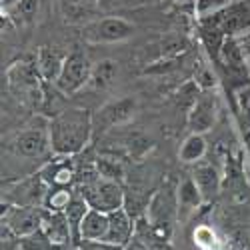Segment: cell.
Segmentation results:
<instances>
[{"instance_id": "30bf717a", "label": "cell", "mask_w": 250, "mask_h": 250, "mask_svg": "<svg viewBox=\"0 0 250 250\" xmlns=\"http://www.w3.org/2000/svg\"><path fill=\"white\" fill-rule=\"evenodd\" d=\"M44 206H16L2 202V224L18 236H26L42 228Z\"/></svg>"}, {"instance_id": "4316f807", "label": "cell", "mask_w": 250, "mask_h": 250, "mask_svg": "<svg viewBox=\"0 0 250 250\" xmlns=\"http://www.w3.org/2000/svg\"><path fill=\"white\" fill-rule=\"evenodd\" d=\"M228 4H230V0H196V10L200 18H210L222 12Z\"/></svg>"}, {"instance_id": "d6986e66", "label": "cell", "mask_w": 250, "mask_h": 250, "mask_svg": "<svg viewBox=\"0 0 250 250\" xmlns=\"http://www.w3.org/2000/svg\"><path fill=\"white\" fill-rule=\"evenodd\" d=\"M108 212L96 210V208H88V212L80 224V232H78V242L80 240H104L108 232Z\"/></svg>"}, {"instance_id": "ffe728a7", "label": "cell", "mask_w": 250, "mask_h": 250, "mask_svg": "<svg viewBox=\"0 0 250 250\" xmlns=\"http://www.w3.org/2000/svg\"><path fill=\"white\" fill-rule=\"evenodd\" d=\"M116 78H118V62L106 58V60H100L96 66H92L88 84L94 90H106L114 84Z\"/></svg>"}, {"instance_id": "cb8c5ba5", "label": "cell", "mask_w": 250, "mask_h": 250, "mask_svg": "<svg viewBox=\"0 0 250 250\" xmlns=\"http://www.w3.org/2000/svg\"><path fill=\"white\" fill-rule=\"evenodd\" d=\"M72 198L74 196H72V192L68 188L50 186V190L46 194V200H44V208H46V210H52V212H64Z\"/></svg>"}, {"instance_id": "2e32d148", "label": "cell", "mask_w": 250, "mask_h": 250, "mask_svg": "<svg viewBox=\"0 0 250 250\" xmlns=\"http://www.w3.org/2000/svg\"><path fill=\"white\" fill-rule=\"evenodd\" d=\"M36 66L44 82H56L62 70V64L66 60V54L56 46H42L36 52Z\"/></svg>"}, {"instance_id": "277c9868", "label": "cell", "mask_w": 250, "mask_h": 250, "mask_svg": "<svg viewBox=\"0 0 250 250\" xmlns=\"http://www.w3.org/2000/svg\"><path fill=\"white\" fill-rule=\"evenodd\" d=\"M48 190V182L36 172L26 178L6 182L2 186V202L16 206H44Z\"/></svg>"}, {"instance_id": "5b68a950", "label": "cell", "mask_w": 250, "mask_h": 250, "mask_svg": "<svg viewBox=\"0 0 250 250\" xmlns=\"http://www.w3.org/2000/svg\"><path fill=\"white\" fill-rule=\"evenodd\" d=\"M78 190H80V196L88 202L90 208H96V210L108 212V214L118 210V208H124V202H126L122 182L108 180L102 176L90 184L78 186Z\"/></svg>"}, {"instance_id": "5bb4252c", "label": "cell", "mask_w": 250, "mask_h": 250, "mask_svg": "<svg viewBox=\"0 0 250 250\" xmlns=\"http://www.w3.org/2000/svg\"><path fill=\"white\" fill-rule=\"evenodd\" d=\"M38 172L48 182V186H60V188H68L76 180V166L72 164L70 156H56L54 160L46 162Z\"/></svg>"}, {"instance_id": "f546056e", "label": "cell", "mask_w": 250, "mask_h": 250, "mask_svg": "<svg viewBox=\"0 0 250 250\" xmlns=\"http://www.w3.org/2000/svg\"><path fill=\"white\" fill-rule=\"evenodd\" d=\"M122 250H150V248L146 246V242H144L140 236H136V234H134V236L130 238V242H128L126 246H124Z\"/></svg>"}, {"instance_id": "d6a6232c", "label": "cell", "mask_w": 250, "mask_h": 250, "mask_svg": "<svg viewBox=\"0 0 250 250\" xmlns=\"http://www.w3.org/2000/svg\"><path fill=\"white\" fill-rule=\"evenodd\" d=\"M10 2H12V0H2V6H4V4H10Z\"/></svg>"}, {"instance_id": "8fae6325", "label": "cell", "mask_w": 250, "mask_h": 250, "mask_svg": "<svg viewBox=\"0 0 250 250\" xmlns=\"http://www.w3.org/2000/svg\"><path fill=\"white\" fill-rule=\"evenodd\" d=\"M216 116H218V100L214 94V88L210 90H200L198 98L194 100V104L188 110V130L196 132V134H206L208 130H212V126L216 124Z\"/></svg>"}, {"instance_id": "4dcf8cb0", "label": "cell", "mask_w": 250, "mask_h": 250, "mask_svg": "<svg viewBox=\"0 0 250 250\" xmlns=\"http://www.w3.org/2000/svg\"><path fill=\"white\" fill-rule=\"evenodd\" d=\"M54 250H82L78 242H70V244H62V246H56Z\"/></svg>"}, {"instance_id": "836d02e7", "label": "cell", "mask_w": 250, "mask_h": 250, "mask_svg": "<svg viewBox=\"0 0 250 250\" xmlns=\"http://www.w3.org/2000/svg\"><path fill=\"white\" fill-rule=\"evenodd\" d=\"M246 250H250V248H246Z\"/></svg>"}, {"instance_id": "f1b7e54d", "label": "cell", "mask_w": 250, "mask_h": 250, "mask_svg": "<svg viewBox=\"0 0 250 250\" xmlns=\"http://www.w3.org/2000/svg\"><path fill=\"white\" fill-rule=\"evenodd\" d=\"M82 250H122L120 246H114V244H108L104 240H80L78 242Z\"/></svg>"}, {"instance_id": "e0dca14e", "label": "cell", "mask_w": 250, "mask_h": 250, "mask_svg": "<svg viewBox=\"0 0 250 250\" xmlns=\"http://www.w3.org/2000/svg\"><path fill=\"white\" fill-rule=\"evenodd\" d=\"M42 230L46 232V236L50 238V242L56 246L62 244H70L74 242L70 224L66 220L64 212H52V210H44V218H42Z\"/></svg>"}, {"instance_id": "6da1fadb", "label": "cell", "mask_w": 250, "mask_h": 250, "mask_svg": "<svg viewBox=\"0 0 250 250\" xmlns=\"http://www.w3.org/2000/svg\"><path fill=\"white\" fill-rule=\"evenodd\" d=\"M94 134L92 114L84 108H68L48 122V138L54 156H76Z\"/></svg>"}, {"instance_id": "7a4b0ae2", "label": "cell", "mask_w": 250, "mask_h": 250, "mask_svg": "<svg viewBox=\"0 0 250 250\" xmlns=\"http://www.w3.org/2000/svg\"><path fill=\"white\" fill-rule=\"evenodd\" d=\"M146 220L154 226V230L162 236L170 238L174 230V222L178 218V194L168 184L156 190L146 204Z\"/></svg>"}, {"instance_id": "1f68e13d", "label": "cell", "mask_w": 250, "mask_h": 250, "mask_svg": "<svg viewBox=\"0 0 250 250\" xmlns=\"http://www.w3.org/2000/svg\"><path fill=\"white\" fill-rule=\"evenodd\" d=\"M246 150H248V156H250V130L246 132Z\"/></svg>"}, {"instance_id": "ba28073f", "label": "cell", "mask_w": 250, "mask_h": 250, "mask_svg": "<svg viewBox=\"0 0 250 250\" xmlns=\"http://www.w3.org/2000/svg\"><path fill=\"white\" fill-rule=\"evenodd\" d=\"M90 72H92V66H90L88 56L82 50H72V52L66 54V60H64V64H62V70H60V76H58V80L54 82V84L60 92L74 94V92H78L80 88H84L88 84Z\"/></svg>"}, {"instance_id": "4fadbf2b", "label": "cell", "mask_w": 250, "mask_h": 250, "mask_svg": "<svg viewBox=\"0 0 250 250\" xmlns=\"http://www.w3.org/2000/svg\"><path fill=\"white\" fill-rule=\"evenodd\" d=\"M108 218L110 222H108V232L104 236V242L124 248L136 232V220L126 208H118V210L110 212Z\"/></svg>"}, {"instance_id": "484cf974", "label": "cell", "mask_w": 250, "mask_h": 250, "mask_svg": "<svg viewBox=\"0 0 250 250\" xmlns=\"http://www.w3.org/2000/svg\"><path fill=\"white\" fill-rule=\"evenodd\" d=\"M18 250H54V244L46 236V232L40 228L36 232H30L26 236H20Z\"/></svg>"}, {"instance_id": "7402d4cb", "label": "cell", "mask_w": 250, "mask_h": 250, "mask_svg": "<svg viewBox=\"0 0 250 250\" xmlns=\"http://www.w3.org/2000/svg\"><path fill=\"white\" fill-rule=\"evenodd\" d=\"M88 208H90L88 202L78 194V196H74V198L70 200V204L66 206V210H64L66 220H68V224H70V230H72V236H74V242H78L80 224H82V220H84V216H86V212H88Z\"/></svg>"}, {"instance_id": "8992f818", "label": "cell", "mask_w": 250, "mask_h": 250, "mask_svg": "<svg viewBox=\"0 0 250 250\" xmlns=\"http://www.w3.org/2000/svg\"><path fill=\"white\" fill-rule=\"evenodd\" d=\"M6 78H8V86L10 90L28 104H36L42 96V76L38 72L36 60L32 62H16L6 70Z\"/></svg>"}, {"instance_id": "603a6c76", "label": "cell", "mask_w": 250, "mask_h": 250, "mask_svg": "<svg viewBox=\"0 0 250 250\" xmlns=\"http://www.w3.org/2000/svg\"><path fill=\"white\" fill-rule=\"evenodd\" d=\"M234 104H236V112L242 122V130H250V82L234 88Z\"/></svg>"}, {"instance_id": "ac0fdd59", "label": "cell", "mask_w": 250, "mask_h": 250, "mask_svg": "<svg viewBox=\"0 0 250 250\" xmlns=\"http://www.w3.org/2000/svg\"><path fill=\"white\" fill-rule=\"evenodd\" d=\"M176 194H178V218H180V220L188 218V216L196 210V208L204 202V196H202V192L198 190V186H196V182H194L192 176L184 178V180L178 184Z\"/></svg>"}, {"instance_id": "52a82bcc", "label": "cell", "mask_w": 250, "mask_h": 250, "mask_svg": "<svg viewBox=\"0 0 250 250\" xmlns=\"http://www.w3.org/2000/svg\"><path fill=\"white\" fill-rule=\"evenodd\" d=\"M4 150L12 154L14 158H26V160H40L44 158L50 148V138H48V126H32L22 132L14 134L6 140Z\"/></svg>"}, {"instance_id": "9a60e30c", "label": "cell", "mask_w": 250, "mask_h": 250, "mask_svg": "<svg viewBox=\"0 0 250 250\" xmlns=\"http://www.w3.org/2000/svg\"><path fill=\"white\" fill-rule=\"evenodd\" d=\"M192 178H194V182L198 186V190L204 196V202L212 200L220 192L222 176H220V170L216 168L214 164H210V162H198V164H194Z\"/></svg>"}, {"instance_id": "9c48e42d", "label": "cell", "mask_w": 250, "mask_h": 250, "mask_svg": "<svg viewBox=\"0 0 250 250\" xmlns=\"http://www.w3.org/2000/svg\"><path fill=\"white\" fill-rule=\"evenodd\" d=\"M136 108H138V100L134 96H122L116 100H108L104 106L98 108L96 114H92L94 132H106L110 128L126 124L128 120H132Z\"/></svg>"}, {"instance_id": "83f0119b", "label": "cell", "mask_w": 250, "mask_h": 250, "mask_svg": "<svg viewBox=\"0 0 250 250\" xmlns=\"http://www.w3.org/2000/svg\"><path fill=\"white\" fill-rule=\"evenodd\" d=\"M12 12H14V16H20L22 20H30L38 12V0H18Z\"/></svg>"}, {"instance_id": "7c38bea8", "label": "cell", "mask_w": 250, "mask_h": 250, "mask_svg": "<svg viewBox=\"0 0 250 250\" xmlns=\"http://www.w3.org/2000/svg\"><path fill=\"white\" fill-rule=\"evenodd\" d=\"M102 0H56L58 14L70 26H86L98 18Z\"/></svg>"}, {"instance_id": "3957f363", "label": "cell", "mask_w": 250, "mask_h": 250, "mask_svg": "<svg viewBox=\"0 0 250 250\" xmlns=\"http://www.w3.org/2000/svg\"><path fill=\"white\" fill-rule=\"evenodd\" d=\"M136 26L122 16H98L90 24L82 26V38L88 44H118L132 38Z\"/></svg>"}, {"instance_id": "d4e9b609", "label": "cell", "mask_w": 250, "mask_h": 250, "mask_svg": "<svg viewBox=\"0 0 250 250\" xmlns=\"http://www.w3.org/2000/svg\"><path fill=\"white\" fill-rule=\"evenodd\" d=\"M96 168L100 172L102 178H108V180H116V182H122L124 178V166L118 158H112V156H98L96 158Z\"/></svg>"}, {"instance_id": "44dd1931", "label": "cell", "mask_w": 250, "mask_h": 250, "mask_svg": "<svg viewBox=\"0 0 250 250\" xmlns=\"http://www.w3.org/2000/svg\"><path fill=\"white\" fill-rule=\"evenodd\" d=\"M206 138L204 134H196V132H190L188 136L184 138V142L180 144L178 148V158L184 162V164H198L202 162V158L206 156Z\"/></svg>"}]
</instances>
